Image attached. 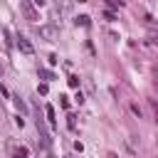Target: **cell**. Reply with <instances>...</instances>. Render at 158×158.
Segmentation results:
<instances>
[{
    "mask_svg": "<svg viewBox=\"0 0 158 158\" xmlns=\"http://www.w3.org/2000/svg\"><path fill=\"white\" fill-rule=\"evenodd\" d=\"M15 106H17V109H20V111H22V114H25V111H27V106H25V101H22V99H20V96H15Z\"/></svg>",
    "mask_w": 158,
    "mask_h": 158,
    "instance_id": "cell-9",
    "label": "cell"
},
{
    "mask_svg": "<svg viewBox=\"0 0 158 158\" xmlns=\"http://www.w3.org/2000/svg\"><path fill=\"white\" fill-rule=\"evenodd\" d=\"M151 40H153V44L158 47V30H156V27H151Z\"/></svg>",
    "mask_w": 158,
    "mask_h": 158,
    "instance_id": "cell-13",
    "label": "cell"
},
{
    "mask_svg": "<svg viewBox=\"0 0 158 158\" xmlns=\"http://www.w3.org/2000/svg\"><path fill=\"white\" fill-rule=\"evenodd\" d=\"M37 91H40V94H42V96H44V94H47V91H49V86H47V81H42V84H40V86H37Z\"/></svg>",
    "mask_w": 158,
    "mask_h": 158,
    "instance_id": "cell-12",
    "label": "cell"
},
{
    "mask_svg": "<svg viewBox=\"0 0 158 158\" xmlns=\"http://www.w3.org/2000/svg\"><path fill=\"white\" fill-rule=\"evenodd\" d=\"M40 77H42L44 81H52V79H57V77H54V72H49V69H40Z\"/></svg>",
    "mask_w": 158,
    "mask_h": 158,
    "instance_id": "cell-7",
    "label": "cell"
},
{
    "mask_svg": "<svg viewBox=\"0 0 158 158\" xmlns=\"http://www.w3.org/2000/svg\"><path fill=\"white\" fill-rule=\"evenodd\" d=\"M44 114H47V121H49V128H54L57 126V114H54V106H44Z\"/></svg>",
    "mask_w": 158,
    "mask_h": 158,
    "instance_id": "cell-4",
    "label": "cell"
},
{
    "mask_svg": "<svg viewBox=\"0 0 158 158\" xmlns=\"http://www.w3.org/2000/svg\"><path fill=\"white\" fill-rule=\"evenodd\" d=\"M151 109H153V116H156V121H158V104L151 99Z\"/></svg>",
    "mask_w": 158,
    "mask_h": 158,
    "instance_id": "cell-15",
    "label": "cell"
},
{
    "mask_svg": "<svg viewBox=\"0 0 158 158\" xmlns=\"http://www.w3.org/2000/svg\"><path fill=\"white\" fill-rule=\"evenodd\" d=\"M20 10H22V15H25L30 22H37V10H35L32 0H20Z\"/></svg>",
    "mask_w": 158,
    "mask_h": 158,
    "instance_id": "cell-2",
    "label": "cell"
},
{
    "mask_svg": "<svg viewBox=\"0 0 158 158\" xmlns=\"http://www.w3.org/2000/svg\"><path fill=\"white\" fill-rule=\"evenodd\" d=\"M104 17H106V20H118V15L111 12V10H104Z\"/></svg>",
    "mask_w": 158,
    "mask_h": 158,
    "instance_id": "cell-11",
    "label": "cell"
},
{
    "mask_svg": "<svg viewBox=\"0 0 158 158\" xmlns=\"http://www.w3.org/2000/svg\"><path fill=\"white\" fill-rule=\"evenodd\" d=\"M89 20H91L89 15H79V17H74V22H77V25H81V27H89Z\"/></svg>",
    "mask_w": 158,
    "mask_h": 158,
    "instance_id": "cell-6",
    "label": "cell"
},
{
    "mask_svg": "<svg viewBox=\"0 0 158 158\" xmlns=\"http://www.w3.org/2000/svg\"><path fill=\"white\" fill-rule=\"evenodd\" d=\"M37 32H40V37L47 40V42L59 40V27H57V25H42V27H37Z\"/></svg>",
    "mask_w": 158,
    "mask_h": 158,
    "instance_id": "cell-1",
    "label": "cell"
},
{
    "mask_svg": "<svg viewBox=\"0 0 158 158\" xmlns=\"http://www.w3.org/2000/svg\"><path fill=\"white\" fill-rule=\"evenodd\" d=\"M67 81H69V86H72V89H79V77H69Z\"/></svg>",
    "mask_w": 158,
    "mask_h": 158,
    "instance_id": "cell-10",
    "label": "cell"
},
{
    "mask_svg": "<svg viewBox=\"0 0 158 158\" xmlns=\"http://www.w3.org/2000/svg\"><path fill=\"white\" fill-rule=\"evenodd\" d=\"M109 158H118V156H114V153H111V156H109Z\"/></svg>",
    "mask_w": 158,
    "mask_h": 158,
    "instance_id": "cell-16",
    "label": "cell"
},
{
    "mask_svg": "<svg viewBox=\"0 0 158 158\" xmlns=\"http://www.w3.org/2000/svg\"><path fill=\"white\" fill-rule=\"evenodd\" d=\"M17 47H20V52H22V54H35L32 42H30L27 37H22V35H17Z\"/></svg>",
    "mask_w": 158,
    "mask_h": 158,
    "instance_id": "cell-3",
    "label": "cell"
},
{
    "mask_svg": "<svg viewBox=\"0 0 158 158\" xmlns=\"http://www.w3.org/2000/svg\"><path fill=\"white\" fill-rule=\"evenodd\" d=\"M131 111H133V114H136V116H138V118H141V114H143V111H141V109H138V104H131Z\"/></svg>",
    "mask_w": 158,
    "mask_h": 158,
    "instance_id": "cell-14",
    "label": "cell"
},
{
    "mask_svg": "<svg viewBox=\"0 0 158 158\" xmlns=\"http://www.w3.org/2000/svg\"><path fill=\"white\" fill-rule=\"evenodd\" d=\"M10 153H12V158H27V146H12L10 148Z\"/></svg>",
    "mask_w": 158,
    "mask_h": 158,
    "instance_id": "cell-5",
    "label": "cell"
},
{
    "mask_svg": "<svg viewBox=\"0 0 158 158\" xmlns=\"http://www.w3.org/2000/svg\"><path fill=\"white\" fill-rule=\"evenodd\" d=\"M67 126H69L72 131L77 128V116H74V114H69V116H67Z\"/></svg>",
    "mask_w": 158,
    "mask_h": 158,
    "instance_id": "cell-8",
    "label": "cell"
}]
</instances>
